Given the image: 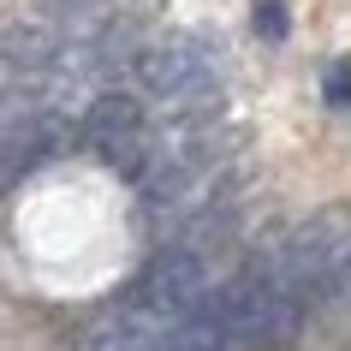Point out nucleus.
<instances>
[{"label": "nucleus", "mask_w": 351, "mask_h": 351, "mask_svg": "<svg viewBox=\"0 0 351 351\" xmlns=\"http://www.w3.org/2000/svg\"><path fill=\"white\" fill-rule=\"evenodd\" d=\"M333 292H346V298H351V256H346V268H339V280H333Z\"/></svg>", "instance_id": "nucleus-9"}, {"label": "nucleus", "mask_w": 351, "mask_h": 351, "mask_svg": "<svg viewBox=\"0 0 351 351\" xmlns=\"http://www.w3.org/2000/svg\"><path fill=\"white\" fill-rule=\"evenodd\" d=\"M208 48L203 36H191V30H167V36H149L137 54H131V72L143 84V95L155 101H191V95L215 90L208 84Z\"/></svg>", "instance_id": "nucleus-5"}, {"label": "nucleus", "mask_w": 351, "mask_h": 351, "mask_svg": "<svg viewBox=\"0 0 351 351\" xmlns=\"http://www.w3.org/2000/svg\"><path fill=\"white\" fill-rule=\"evenodd\" d=\"M322 95H328L333 113H351V54H339L328 72H322Z\"/></svg>", "instance_id": "nucleus-7"}, {"label": "nucleus", "mask_w": 351, "mask_h": 351, "mask_svg": "<svg viewBox=\"0 0 351 351\" xmlns=\"http://www.w3.org/2000/svg\"><path fill=\"white\" fill-rule=\"evenodd\" d=\"M256 36H262V42H286V36H292L286 0H256Z\"/></svg>", "instance_id": "nucleus-8"}, {"label": "nucleus", "mask_w": 351, "mask_h": 351, "mask_svg": "<svg viewBox=\"0 0 351 351\" xmlns=\"http://www.w3.org/2000/svg\"><path fill=\"white\" fill-rule=\"evenodd\" d=\"M346 256H351V203H328L304 226H292V239L274 256V268L298 298H315V292H333Z\"/></svg>", "instance_id": "nucleus-3"}, {"label": "nucleus", "mask_w": 351, "mask_h": 351, "mask_svg": "<svg viewBox=\"0 0 351 351\" xmlns=\"http://www.w3.org/2000/svg\"><path fill=\"white\" fill-rule=\"evenodd\" d=\"M0 60H6V72H19V77H48L60 66V30H48V24H12L0 36Z\"/></svg>", "instance_id": "nucleus-6"}, {"label": "nucleus", "mask_w": 351, "mask_h": 351, "mask_svg": "<svg viewBox=\"0 0 351 351\" xmlns=\"http://www.w3.org/2000/svg\"><path fill=\"white\" fill-rule=\"evenodd\" d=\"M215 315H221V328L232 346H292L298 339V322H304V298L280 280L274 262H256V268H244L232 286L221 292H208Z\"/></svg>", "instance_id": "nucleus-1"}, {"label": "nucleus", "mask_w": 351, "mask_h": 351, "mask_svg": "<svg viewBox=\"0 0 351 351\" xmlns=\"http://www.w3.org/2000/svg\"><path fill=\"white\" fill-rule=\"evenodd\" d=\"M203 298H208V256H197L191 244H173V250H161L143 268L125 315L143 322V328H155V333H173L185 315H197Z\"/></svg>", "instance_id": "nucleus-2"}, {"label": "nucleus", "mask_w": 351, "mask_h": 351, "mask_svg": "<svg viewBox=\"0 0 351 351\" xmlns=\"http://www.w3.org/2000/svg\"><path fill=\"white\" fill-rule=\"evenodd\" d=\"M84 143L125 179H143L149 173V155H155V137H149V113L137 95L125 90H101L84 108Z\"/></svg>", "instance_id": "nucleus-4"}]
</instances>
